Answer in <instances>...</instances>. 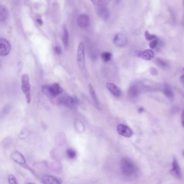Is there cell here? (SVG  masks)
<instances>
[{"label":"cell","instance_id":"cell-1","mask_svg":"<svg viewBox=\"0 0 184 184\" xmlns=\"http://www.w3.org/2000/svg\"><path fill=\"white\" fill-rule=\"evenodd\" d=\"M120 168L122 174L126 177H131L137 174L138 168L133 161L126 157L120 161Z\"/></svg>","mask_w":184,"mask_h":184},{"label":"cell","instance_id":"cell-2","mask_svg":"<svg viewBox=\"0 0 184 184\" xmlns=\"http://www.w3.org/2000/svg\"><path fill=\"white\" fill-rule=\"evenodd\" d=\"M21 90L24 95L27 102L29 104L32 100V96L30 93L29 77L27 74H24L22 76Z\"/></svg>","mask_w":184,"mask_h":184},{"label":"cell","instance_id":"cell-3","mask_svg":"<svg viewBox=\"0 0 184 184\" xmlns=\"http://www.w3.org/2000/svg\"><path fill=\"white\" fill-rule=\"evenodd\" d=\"M42 90L45 95L51 96V97H56L63 92V89L57 83H55L50 85L44 86L42 88Z\"/></svg>","mask_w":184,"mask_h":184},{"label":"cell","instance_id":"cell-4","mask_svg":"<svg viewBox=\"0 0 184 184\" xmlns=\"http://www.w3.org/2000/svg\"><path fill=\"white\" fill-rule=\"evenodd\" d=\"M59 102L62 105L66 106L69 108H74L79 103V100L75 97L65 95L59 98Z\"/></svg>","mask_w":184,"mask_h":184},{"label":"cell","instance_id":"cell-5","mask_svg":"<svg viewBox=\"0 0 184 184\" xmlns=\"http://www.w3.org/2000/svg\"><path fill=\"white\" fill-rule=\"evenodd\" d=\"M77 62L79 68L83 70L85 68V47L83 43L80 42L79 44V47L77 50L76 54Z\"/></svg>","mask_w":184,"mask_h":184},{"label":"cell","instance_id":"cell-6","mask_svg":"<svg viewBox=\"0 0 184 184\" xmlns=\"http://www.w3.org/2000/svg\"><path fill=\"white\" fill-rule=\"evenodd\" d=\"M11 50V44L8 40L1 38L0 39V55L6 56L9 54Z\"/></svg>","mask_w":184,"mask_h":184},{"label":"cell","instance_id":"cell-7","mask_svg":"<svg viewBox=\"0 0 184 184\" xmlns=\"http://www.w3.org/2000/svg\"><path fill=\"white\" fill-rule=\"evenodd\" d=\"M135 55L146 61H150L155 56V53L151 49H146L144 51H135Z\"/></svg>","mask_w":184,"mask_h":184},{"label":"cell","instance_id":"cell-8","mask_svg":"<svg viewBox=\"0 0 184 184\" xmlns=\"http://www.w3.org/2000/svg\"><path fill=\"white\" fill-rule=\"evenodd\" d=\"M114 42L119 47H124L127 42V36L124 33H117L114 37Z\"/></svg>","mask_w":184,"mask_h":184},{"label":"cell","instance_id":"cell-9","mask_svg":"<svg viewBox=\"0 0 184 184\" xmlns=\"http://www.w3.org/2000/svg\"><path fill=\"white\" fill-rule=\"evenodd\" d=\"M90 18L86 14H81L77 19V25L83 29H85L90 25Z\"/></svg>","mask_w":184,"mask_h":184},{"label":"cell","instance_id":"cell-10","mask_svg":"<svg viewBox=\"0 0 184 184\" xmlns=\"http://www.w3.org/2000/svg\"><path fill=\"white\" fill-rule=\"evenodd\" d=\"M171 174L174 176L175 178L181 179L182 178V174L180 169V166L179 165L178 162L176 158H174L172 164V168L170 170Z\"/></svg>","mask_w":184,"mask_h":184},{"label":"cell","instance_id":"cell-11","mask_svg":"<svg viewBox=\"0 0 184 184\" xmlns=\"http://www.w3.org/2000/svg\"><path fill=\"white\" fill-rule=\"evenodd\" d=\"M118 133L120 135L125 137H130L133 134L132 130L129 126L124 124H120L117 126V128Z\"/></svg>","mask_w":184,"mask_h":184},{"label":"cell","instance_id":"cell-12","mask_svg":"<svg viewBox=\"0 0 184 184\" xmlns=\"http://www.w3.org/2000/svg\"><path fill=\"white\" fill-rule=\"evenodd\" d=\"M141 91V86L138 83H133L131 86H130L129 89L128 90V94L129 95L130 98L134 99L137 98L138 96L139 92Z\"/></svg>","mask_w":184,"mask_h":184},{"label":"cell","instance_id":"cell-13","mask_svg":"<svg viewBox=\"0 0 184 184\" xmlns=\"http://www.w3.org/2000/svg\"><path fill=\"white\" fill-rule=\"evenodd\" d=\"M42 181L43 184H62L59 179L50 175H46L42 176Z\"/></svg>","mask_w":184,"mask_h":184},{"label":"cell","instance_id":"cell-14","mask_svg":"<svg viewBox=\"0 0 184 184\" xmlns=\"http://www.w3.org/2000/svg\"><path fill=\"white\" fill-rule=\"evenodd\" d=\"M106 86L108 90L114 96L116 97H119L121 96V91L115 84L112 83L108 82L106 84Z\"/></svg>","mask_w":184,"mask_h":184},{"label":"cell","instance_id":"cell-15","mask_svg":"<svg viewBox=\"0 0 184 184\" xmlns=\"http://www.w3.org/2000/svg\"><path fill=\"white\" fill-rule=\"evenodd\" d=\"M98 16L104 20H108L110 17V12L106 7H99L97 9Z\"/></svg>","mask_w":184,"mask_h":184},{"label":"cell","instance_id":"cell-16","mask_svg":"<svg viewBox=\"0 0 184 184\" xmlns=\"http://www.w3.org/2000/svg\"><path fill=\"white\" fill-rule=\"evenodd\" d=\"M163 92L165 96L166 97L170 100H173L174 98V94L172 90L171 89L170 86L167 84H165L163 87Z\"/></svg>","mask_w":184,"mask_h":184},{"label":"cell","instance_id":"cell-17","mask_svg":"<svg viewBox=\"0 0 184 184\" xmlns=\"http://www.w3.org/2000/svg\"><path fill=\"white\" fill-rule=\"evenodd\" d=\"M12 157L13 160L16 161V163H18L20 164H24L26 163V160L23 156V155L18 152L13 153Z\"/></svg>","mask_w":184,"mask_h":184},{"label":"cell","instance_id":"cell-18","mask_svg":"<svg viewBox=\"0 0 184 184\" xmlns=\"http://www.w3.org/2000/svg\"><path fill=\"white\" fill-rule=\"evenodd\" d=\"M89 92H90V95L92 97V100L94 102L95 104L96 105L97 107H99L100 106V102L98 100V97L96 94V91L95 90L94 87L92 85V84H89Z\"/></svg>","mask_w":184,"mask_h":184},{"label":"cell","instance_id":"cell-19","mask_svg":"<svg viewBox=\"0 0 184 184\" xmlns=\"http://www.w3.org/2000/svg\"><path fill=\"white\" fill-rule=\"evenodd\" d=\"M8 16V11L6 6L0 5V20L1 21H5Z\"/></svg>","mask_w":184,"mask_h":184},{"label":"cell","instance_id":"cell-20","mask_svg":"<svg viewBox=\"0 0 184 184\" xmlns=\"http://www.w3.org/2000/svg\"><path fill=\"white\" fill-rule=\"evenodd\" d=\"M62 41H63V45L65 48H68L69 42V32L65 27H63V35H62Z\"/></svg>","mask_w":184,"mask_h":184},{"label":"cell","instance_id":"cell-21","mask_svg":"<svg viewBox=\"0 0 184 184\" xmlns=\"http://www.w3.org/2000/svg\"><path fill=\"white\" fill-rule=\"evenodd\" d=\"M112 57V55L111 53L108 52V51L103 52L101 55L102 60L105 62H110L111 59Z\"/></svg>","mask_w":184,"mask_h":184},{"label":"cell","instance_id":"cell-22","mask_svg":"<svg viewBox=\"0 0 184 184\" xmlns=\"http://www.w3.org/2000/svg\"><path fill=\"white\" fill-rule=\"evenodd\" d=\"M66 153H67V157L70 159H74L76 157L77 153L74 149H71V148L68 149Z\"/></svg>","mask_w":184,"mask_h":184},{"label":"cell","instance_id":"cell-23","mask_svg":"<svg viewBox=\"0 0 184 184\" xmlns=\"http://www.w3.org/2000/svg\"><path fill=\"white\" fill-rule=\"evenodd\" d=\"M92 2L96 6H98V7H105L106 5L108 3L107 1H104V0H95V1H92Z\"/></svg>","mask_w":184,"mask_h":184},{"label":"cell","instance_id":"cell-24","mask_svg":"<svg viewBox=\"0 0 184 184\" xmlns=\"http://www.w3.org/2000/svg\"><path fill=\"white\" fill-rule=\"evenodd\" d=\"M145 38L147 41H151V40H154L155 39H157V36L153 34H151L148 31H146L144 33Z\"/></svg>","mask_w":184,"mask_h":184},{"label":"cell","instance_id":"cell-25","mask_svg":"<svg viewBox=\"0 0 184 184\" xmlns=\"http://www.w3.org/2000/svg\"><path fill=\"white\" fill-rule=\"evenodd\" d=\"M156 63L159 67H161V68H165L167 65V64L165 61L163 60L162 59H159V58L156 59Z\"/></svg>","mask_w":184,"mask_h":184},{"label":"cell","instance_id":"cell-26","mask_svg":"<svg viewBox=\"0 0 184 184\" xmlns=\"http://www.w3.org/2000/svg\"><path fill=\"white\" fill-rule=\"evenodd\" d=\"M8 180L9 184H18L16 178L14 176L12 175V174L9 175Z\"/></svg>","mask_w":184,"mask_h":184},{"label":"cell","instance_id":"cell-27","mask_svg":"<svg viewBox=\"0 0 184 184\" xmlns=\"http://www.w3.org/2000/svg\"><path fill=\"white\" fill-rule=\"evenodd\" d=\"M158 43L159 42L158 39H155L150 42L149 46H150V47L151 48V49H155V48L157 47Z\"/></svg>","mask_w":184,"mask_h":184},{"label":"cell","instance_id":"cell-28","mask_svg":"<svg viewBox=\"0 0 184 184\" xmlns=\"http://www.w3.org/2000/svg\"><path fill=\"white\" fill-rule=\"evenodd\" d=\"M54 50L55 54H56L57 55H59L62 53V49H61V47L59 46H55L54 48Z\"/></svg>","mask_w":184,"mask_h":184},{"label":"cell","instance_id":"cell-29","mask_svg":"<svg viewBox=\"0 0 184 184\" xmlns=\"http://www.w3.org/2000/svg\"><path fill=\"white\" fill-rule=\"evenodd\" d=\"M150 73H151L152 75L155 76V75L158 74V71L155 68H151V69H150Z\"/></svg>","mask_w":184,"mask_h":184},{"label":"cell","instance_id":"cell-30","mask_svg":"<svg viewBox=\"0 0 184 184\" xmlns=\"http://www.w3.org/2000/svg\"><path fill=\"white\" fill-rule=\"evenodd\" d=\"M181 123H182V125L183 127H184V110L182 111V114H181Z\"/></svg>","mask_w":184,"mask_h":184},{"label":"cell","instance_id":"cell-31","mask_svg":"<svg viewBox=\"0 0 184 184\" xmlns=\"http://www.w3.org/2000/svg\"><path fill=\"white\" fill-rule=\"evenodd\" d=\"M37 22L38 23L39 25H42V24H43V22L42 21L41 19V18H37Z\"/></svg>","mask_w":184,"mask_h":184},{"label":"cell","instance_id":"cell-32","mask_svg":"<svg viewBox=\"0 0 184 184\" xmlns=\"http://www.w3.org/2000/svg\"><path fill=\"white\" fill-rule=\"evenodd\" d=\"M180 81L181 82L182 84H184V75H182L180 77Z\"/></svg>","mask_w":184,"mask_h":184},{"label":"cell","instance_id":"cell-33","mask_svg":"<svg viewBox=\"0 0 184 184\" xmlns=\"http://www.w3.org/2000/svg\"><path fill=\"white\" fill-rule=\"evenodd\" d=\"M144 111V109L143 108H139V109H138V112H139V113H141V112H143Z\"/></svg>","mask_w":184,"mask_h":184},{"label":"cell","instance_id":"cell-34","mask_svg":"<svg viewBox=\"0 0 184 184\" xmlns=\"http://www.w3.org/2000/svg\"><path fill=\"white\" fill-rule=\"evenodd\" d=\"M27 184H36L35 183H33V182H29V183H27Z\"/></svg>","mask_w":184,"mask_h":184},{"label":"cell","instance_id":"cell-35","mask_svg":"<svg viewBox=\"0 0 184 184\" xmlns=\"http://www.w3.org/2000/svg\"><path fill=\"white\" fill-rule=\"evenodd\" d=\"M183 156H184V152H183Z\"/></svg>","mask_w":184,"mask_h":184},{"label":"cell","instance_id":"cell-36","mask_svg":"<svg viewBox=\"0 0 184 184\" xmlns=\"http://www.w3.org/2000/svg\"></svg>","mask_w":184,"mask_h":184}]
</instances>
